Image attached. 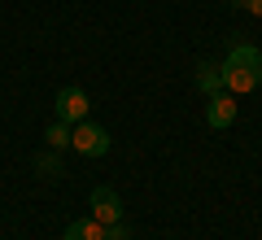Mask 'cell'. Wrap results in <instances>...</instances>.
Returning <instances> with one entry per match:
<instances>
[{
    "mask_svg": "<svg viewBox=\"0 0 262 240\" xmlns=\"http://www.w3.org/2000/svg\"><path fill=\"white\" fill-rule=\"evenodd\" d=\"M262 83V48L253 44H232V53L223 57V88L232 96H245Z\"/></svg>",
    "mask_w": 262,
    "mask_h": 240,
    "instance_id": "1",
    "label": "cell"
},
{
    "mask_svg": "<svg viewBox=\"0 0 262 240\" xmlns=\"http://www.w3.org/2000/svg\"><path fill=\"white\" fill-rule=\"evenodd\" d=\"M70 148H75V153H83V157H105V153H110V131L83 118V122H75V127H70Z\"/></svg>",
    "mask_w": 262,
    "mask_h": 240,
    "instance_id": "2",
    "label": "cell"
},
{
    "mask_svg": "<svg viewBox=\"0 0 262 240\" xmlns=\"http://www.w3.org/2000/svg\"><path fill=\"white\" fill-rule=\"evenodd\" d=\"M88 110H92V101H88L83 88H61L57 92V118L61 122H83Z\"/></svg>",
    "mask_w": 262,
    "mask_h": 240,
    "instance_id": "3",
    "label": "cell"
},
{
    "mask_svg": "<svg viewBox=\"0 0 262 240\" xmlns=\"http://www.w3.org/2000/svg\"><path fill=\"white\" fill-rule=\"evenodd\" d=\"M92 219L96 223H122V197L114 188H92Z\"/></svg>",
    "mask_w": 262,
    "mask_h": 240,
    "instance_id": "4",
    "label": "cell"
},
{
    "mask_svg": "<svg viewBox=\"0 0 262 240\" xmlns=\"http://www.w3.org/2000/svg\"><path fill=\"white\" fill-rule=\"evenodd\" d=\"M206 122H210L214 131L232 127V122H236V96H232V92H219V96H210V105H206Z\"/></svg>",
    "mask_w": 262,
    "mask_h": 240,
    "instance_id": "5",
    "label": "cell"
},
{
    "mask_svg": "<svg viewBox=\"0 0 262 240\" xmlns=\"http://www.w3.org/2000/svg\"><path fill=\"white\" fill-rule=\"evenodd\" d=\"M196 88H201V96L227 92V88H223V66H219V61H201V66H196Z\"/></svg>",
    "mask_w": 262,
    "mask_h": 240,
    "instance_id": "6",
    "label": "cell"
},
{
    "mask_svg": "<svg viewBox=\"0 0 262 240\" xmlns=\"http://www.w3.org/2000/svg\"><path fill=\"white\" fill-rule=\"evenodd\" d=\"M61 240H105V223H96V219H75L70 227H66Z\"/></svg>",
    "mask_w": 262,
    "mask_h": 240,
    "instance_id": "7",
    "label": "cell"
},
{
    "mask_svg": "<svg viewBox=\"0 0 262 240\" xmlns=\"http://www.w3.org/2000/svg\"><path fill=\"white\" fill-rule=\"evenodd\" d=\"M44 140H48V148H70V122H61V118H57L53 127L44 131Z\"/></svg>",
    "mask_w": 262,
    "mask_h": 240,
    "instance_id": "8",
    "label": "cell"
},
{
    "mask_svg": "<svg viewBox=\"0 0 262 240\" xmlns=\"http://www.w3.org/2000/svg\"><path fill=\"white\" fill-rule=\"evenodd\" d=\"M105 240H131V231L122 227V223H110V227H105Z\"/></svg>",
    "mask_w": 262,
    "mask_h": 240,
    "instance_id": "9",
    "label": "cell"
},
{
    "mask_svg": "<svg viewBox=\"0 0 262 240\" xmlns=\"http://www.w3.org/2000/svg\"><path fill=\"white\" fill-rule=\"evenodd\" d=\"M232 5H236V9H245V13H258V18H262V0H232Z\"/></svg>",
    "mask_w": 262,
    "mask_h": 240,
    "instance_id": "10",
    "label": "cell"
}]
</instances>
